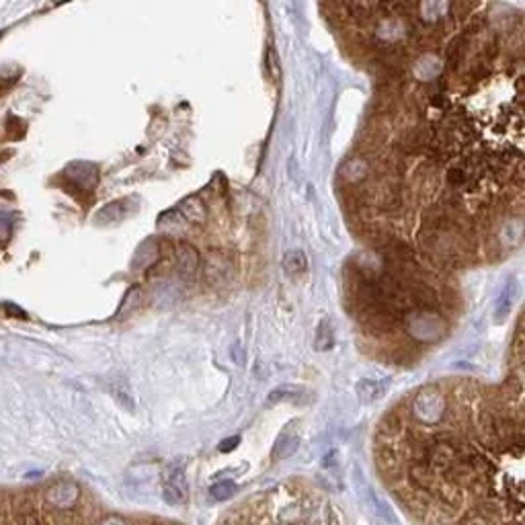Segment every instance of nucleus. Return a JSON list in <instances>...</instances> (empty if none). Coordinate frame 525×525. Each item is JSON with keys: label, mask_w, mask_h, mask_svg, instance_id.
Instances as JSON below:
<instances>
[{"label": "nucleus", "mask_w": 525, "mask_h": 525, "mask_svg": "<svg viewBox=\"0 0 525 525\" xmlns=\"http://www.w3.org/2000/svg\"><path fill=\"white\" fill-rule=\"evenodd\" d=\"M206 267H208V275L210 278L224 279L226 273H228V269H230V263L226 259H220V254H210Z\"/></svg>", "instance_id": "4468645a"}, {"label": "nucleus", "mask_w": 525, "mask_h": 525, "mask_svg": "<svg viewBox=\"0 0 525 525\" xmlns=\"http://www.w3.org/2000/svg\"><path fill=\"white\" fill-rule=\"evenodd\" d=\"M333 343H335V337H333V326H331V322L322 320V322L318 324V329H316L314 347H316L318 351H326V349H331V347H333Z\"/></svg>", "instance_id": "ddd939ff"}, {"label": "nucleus", "mask_w": 525, "mask_h": 525, "mask_svg": "<svg viewBox=\"0 0 525 525\" xmlns=\"http://www.w3.org/2000/svg\"><path fill=\"white\" fill-rule=\"evenodd\" d=\"M6 310H10V314H19V316H23V318H25V314H23V310L15 308V306H10V304H6Z\"/></svg>", "instance_id": "6ab92c4d"}, {"label": "nucleus", "mask_w": 525, "mask_h": 525, "mask_svg": "<svg viewBox=\"0 0 525 525\" xmlns=\"http://www.w3.org/2000/svg\"><path fill=\"white\" fill-rule=\"evenodd\" d=\"M524 404L513 388L423 386L375 435L377 474L417 525H524Z\"/></svg>", "instance_id": "f257e3e1"}, {"label": "nucleus", "mask_w": 525, "mask_h": 525, "mask_svg": "<svg viewBox=\"0 0 525 525\" xmlns=\"http://www.w3.org/2000/svg\"><path fill=\"white\" fill-rule=\"evenodd\" d=\"M386 392V384L384 382H375V380H364L361 384H357V396L359 401L371 402L380 398Z\"/></svg>", "instance_id": "9d476101"}, {"label": "nucleus", "mask_w": 525, "mask_h": 525, "mask_svg": "<svg viewBox=\"0 0 525 525\" xmlns=\"http://www.w3.org/2000/svg\"><path fill=\"white\" fill-rule=\"evenodd\" d=\"M179 216L189 224H193V226H203L206 220H208V208H206L201 197L191 195V197H187L179 203Z\"/></svg>", "instance_id": "423d86ee"}, {"label": "nucleus", "mask_w": 525, "mask_h": 525, "mask_svg": "<svg viewBox=\"0 0 525 525\" xmlns=\"http://www.w3.org/2000/svg\"><path fill=\"white\" fill-rule=\"evenodd\" d=\"M0 525H183L107 505L70 476L0 487Z\"/></svg>", "instance_id": "f03ea898"}, {"label": "nucleus", "mask_w": 525, "mask_h": 525, "mask_svg": "<svg viewBox=\"0 0 525 525\" xmlns=\"http://www.w3.org/2000/svg\"><path fill=\"white\" fill-rule=\"evenodd\" d=\"M513 296H515V281L511 279V281L507 283L505 292H503V294L498 296V300H496V316H494L496 322H501V320L507 316V312H509L511 304H513Z\"/></svg>", "instance_id": "f8f14e48"}, {"label": "nucleus", "mask_w": 525, "mask_h": 525, "mask_svg": "<svg viewBox=\"0 0 525 525\" xmlns=\"http://www.w3.org/2000/svg\"><path fill=\"white\" fill-rule=\"evenodd\" d=\"M368 173H370V166H368L361 158L349 160V162L343 166V175H345V179H347V181H353V183L364 181V179L368 177Z\"/></svg>", "instance_id": "9b49d317"}, {"label": "nucleus", "mask_w": 525, "mask_h": 525, "mask_svg": "<svg viewBox=\"0 0 525 525\" xmlns=\"http://www.w3.org/2000/svg\"><path fill=\"white\" fill-rule=\"evenodd\" d=\"M175 257H177V271L181 278H193L201 267V257L197 248L189 243H179L175 248Z\"/></svg>", "instance_id": "39448f33"}, {"label": "nucleus", "mask_w": 525, "mask_h": 525, "mask_svg": "<svg viewBox=\"0 0 525 525\" xmlns=\"http://www.w3.org/2000/svg\"><path fill=\"white\" fill-rule=\"evenodd\" d=\"M232 484L230 482H222V484H216V487H212V496L214 498H226V496H230L232 494Z\"/></svg>", "instance_id": "dca6fc26"}, {"label": "nucleus", "mask_w": 525, "mask_h": 525, "mask_svg": "<svg viewBox=\"0 0 525 525\" xmlns=\"http://www.w3.org/2000/svg\"><path fill=\"white\" fill-rule=\"evenodd\" d=\"M408 333L415 337L417 340H435L439 339L443 335V320L435 314V312H427V310H421V312H412L408 316Z\"/></svg>", "instance_id": "20e7f679"}, {"label": "nucleus", "mask_w": 525, "mask_h": 525, "mask_svg": "<svg viewBox=\"0 0 525 525\" xmlns=\"http://www.w3.org/2000/svg\"><path fill=\"white\" fill-rule=\"evenodd\" d=\"M230 355H232V359H234V361H236V364H238V366H243V364H245V361H247V353H245V349H243V345H238V343H236V345H234V347H232V351H230Z\"/></svg>", "instance_id": "f3484780"}, {"label": "nucleus", "mask_w": 525, "mask_h": 525, "mask_svg": "<svg viewBox=\"0 0 525 525\" xmlns=\"http://www.w3.org/2000/svg\"><path fill=\"white\" fill-rule=\"evenodd\" d=\"M236 443H238V437H232V439H226L224 441V445L220 447L222 452H228V450H234L236 447Z\"/></svg>", "instance_id": "a211bd4d"}, {"label": "nucleus", "mask_w": 525, "mask_h": 525, "mask_svg": "<svg viewBox=\"0 0 525 525\" xmlns=\"http://www.w3.org/2000/svg\"><path fill=\"white\" fill-rule=\"evenodd\" d=\"M127 203L129 201H113V203H107L105 208L99 210V214L94 217L96 224L101 226H107V224H113V222H120L122 217L127 214Z\"/></svg>", "instance_id": "0eeeda50"}, {"label": "nucleus", "mask_w": 525, "mask_h": 525, "mask_svg": "<svg viewBox=\"0 0 525 525\" xmlns=\"http://www.w3.org/2000/svg\"><path fill=\"white\" fill-rule=\"evenodd\" d=\"M298 450V435L292 431H283L279 435L278 443H275V450H273V456L283 460L287 456H292L294 452Z\"/></svg>", "instance_id": "1a4fd4ad"}, {"label": "nucleus", "mask_w": 525, "mask_h": 525, "mask_svg": "<svg viewBox=\"0 0 525 525\" xmlns=\"http://www.w3.org/2000/svg\"><path fill=\"white\" fill-rule=\"evenodd\" d=\"M216 525H343L333 501L304 480H287L236 503Z\"/></svg>", "instance_id": "7ed1b4c3"}, {"label": "nucleus", "mask_w": 525, "mask_h": 525, "mask_svg": "<svg viewBox=\"0 0 525 525\" xmlns=\"http://www.w3.org/2000/svg\"><path fill=\"white\" fill-rule=\"evenodd\" d=\"M267 74H269V78H275L279 74V62H278V56H275V52L273 50H269L267 52Z\"/></svg>", "instance_id": "2eb2a0df"}, {"label": "nucleus", "mask_w": 525, "mask_h": 525, "mask_svg": "<svg viewBox=\"0 0 525 525\" xmlns=\"http://www.w3.org/2000/svg\"><path fill=\"white\" fill-rule=\"evenodd\" d=\"M283 269H285V273L292 275V278L302 275V273L308 269V259H306V254H304L302 250H289V252H285V257H283Z\"/></svg>", "instance_id": "6e6552de"}]
</instances>
